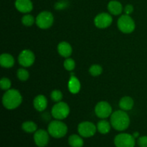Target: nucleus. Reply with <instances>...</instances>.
<instances>
[{
	"instance_id": "nucleus-1",
	"label": "nucleus",
	"mask_w": 147,
	"mask_h": 147,
	"mask_svg": "<svg viewBox=\"0 0 147 147\" xmlns=\"http://www.w3.org/2000/svg\"><path fill=\"white\" fill-rule=\"evenodd\" d=\"M22 97L19 90L16 89H9L6 90L2 97L3 106L8 110L17 109L22 103Z\"/></svg>"
},
{
	"instance_id": "nucleus-2",
	"label": "nucleus",
	"mask_w": 147,
	"mask_h": 147,
	"mask_svg": "<svg viewBox=\"0 0 147 147\" xmlns=\"http://www.w3.org/2000/svg\"><path fill=\"white\" fill-rule=\"evenodd\" d=\"M111 124L113 129L119 131L126 130L130 124L129 115L123 110L113 112L111 116Z\"/></svg>"
},
{
	"instance_id": "nucleus-3",
	"label": "nucleus",
	"mask_w": 147,
	"mask_h": 147,
	"mask_svg": "<svg viewBox=\"0 0 147 147\" xmlns=\"http://www.w3.org/2000/svg\"><path fill=\"white\" fill-rule=\"evenodd\" d=\"M47 131L53 137L60 139L67 134V126L65 123L60 121V120H55L50 122L48 125Z\"/></svg>"
},
{
	"instance_id": "nucleus-4",
	"label": "nucleus",
	"mask_w": 147,
	"mask_h": 147,
	"mask_svg": "<svg viewBox=\"0 0 147 147\" xmlns=\"http://www.w3.org/2000/svg\"><path fill=\"white\" fill-rule=\"evenodd\" d=\"M117 25L121 32L126 34H129L134 32L136 27L134 20L128 14H124L119 17Z\"/></svg>"
},
{
	"instance_id": "nucleus-5",
	"label": "nucleus",
	"mask_w": 147,
	"mask_h": 147,
	"mask_svg": "<svg viewBox=\"0 0 147 147\" xmlns=\"http://www.w3.org/2000/svg\"><path fill=\"white\" fill-rule=\"evenodd\" d=\"M70 113L69 106L65 102H58L52 109V116L57 120L66 119Z\"/></svg>"
},
{
	"instance_id": "nucleus-6",
	"label": "nucleus",
	"mask_w": 147,
	"mask_h": 147,
	"mask_svg": "<svg viewBox=\"0 0 147 147\" xmlns=\"http://www.w3.org/2000/svg\"><path fill=\"white\" fill-rule=\"evenodd\" d=\"M53 22H54V17L53 14L47 11L40 12L37 16L35 20V22L38 27L43 30L50 28L53 25Z\"/></svg>"
},
{
	"instance_id": "nucleus-7",
	"label": "nucleus",
	"mask_w": 147,
	"mask_h": 147,
	"mask_svg": "<svg viewBox=\"0 0 147 147\" xmlns=\"http://www.w3.org/2000/svg\"><path fill=\"white\" fill-rule=\"evenodd\" d=\"M133 135L121 133L118 134L114 139V144L116 147H134L136 141Z\"/></svg>"
},
{
	"instance_id": "nucleus-8",
	"label": "nucleus",
	"mask_w": 147,
	"mask_h": 147,
	"mask_svg": "<svg viewBox=\"0 0 147 147\" xmlns=\"http://www.w3.org/2000/svg\"><path fill=\"white\" fill-rule=\"evenodd\" d=\"M97 131V126L90 121H83L79 123L78 131L79 134L85 138H89L94 136Z\"/></svg>"
},
{
	"instance_id": "nucleus-9",
	"label": "nucleus",
	"mask_w": 147,
	"mask_h": 147,
	"mask_svg": "<svg viewBox=\"0 0 147 147\" xmlns=\"http://www.w3.org/2000/svg\"><path fill=\"white\" fill-rule=\"evenodd\" d=\"M95 113L100 119H106L112 114L111 106L106 101H100L95 107Z\"/></svg>"
},
{
	"instance_id": "nucleus-10",
	"label": "nucleus",
	"mask_w": 147,
	"mask_h": 147,
	"mask_svg": "<svg viewBox=\"0 0 147 147\" xmlns=\"http://www.w3.org/2000/svg\"><path fill=\"white\" fill-rule=\"evenodd\" d=\"M35 60L34 54L30 50H24L20 53L18 57L19 63L22 67H30Z\"/></svg>"
},
{
	"instance_id": "nucleus-11",
	"label": "nucleus",
	"mask_w": 147,
	"mask_h": 147,
	"mask_svg": "<svg viewBox=\"0 0 147 147\" xmlns=\"http://www.w3.org/2000/svg\"><path fill=\"white\" fill-rule=\"evenodd\" d=\"M113 22V18L111 14L103 12L98 14L94 19V24L98 28L105 29L109 27Z\"/></svg>"
},
{
	"instance_id": "nucleus-12",
	"label": "nucleus",
	"mask_w": 147,
	"mask_h": 147,
	"mask_svg": "<svg viewBox=\"0 0 147 147\" xmlns=\"http://www.w3.org/2000/svg\"><path fill=\"white\" fill-rule=\"evenodd\" d=\"M48 131L44 129H39L34 132V142L38 147H45L48 144L50 137Z\"/></svg>"
},
{
	"instance_id": "nucleus-13",
	"label": "nucleus",
	"mask_w": 147,
	"mask_h": 147,
	"mask_svg": "<svg viewBox=\"0 0 147 147\" xmlns=\"http://www.w3.org/2000/svg\"><path fill=\"white\" fill-rule=\"evenodd\" d=\"M15 7L22 13H29L32 10L33 5L30 0H16Z\"/></svg>"
},
{
	"instance_id": "nucleus-14",
	"label": "nucleus",
	"mask_w": 147,
	"mask_h": 147,
	"mask_svg": "<svg viewBox=\"0 0 147 147\" xmlns=\"http://www.w3.org/2000/svg\"><path fill=\"white\" fill-rule=\"evenodd\" d=\"M33 106L37 111H43L47 106V100L43 95H38L33 100Z\"/></svg>"
},
{
	"instance_id": "nucleus-15",
	"label": "nucleus",
	"mask_w": 147,
	"mask_h": 147,
	"mask_svg": "<svg viewBox=\"0 0 147 147\" xmlns=\"http://www.w3.org/2000/svg\"><path fill=\"white\" fill-rule=\"evenodd\" d=\"M57 51H58V53L62 57L67 58V57L71 55L73 49H72L71 45L68 42H61L57 45Z\"/></svg>"
},
{
	"instance_id": "nucleus-16",
	"label": "nucleus",
	"mask_w": 147,
	"mask_h": 147,
	"mask_svg": "<svg viewBox=\"0 0 147 147\" xmlns=\"http://www.w3.org/2000/svg\"><path fill=\"white\" fill-rule=\"evenodd\" d=\"M68 89L69 91L73 94H76L80 90V83L78 79L72 73L70 78L68 81Z\"/></svg>"
},
{
	"instance_id": "nucleus-17",
	"label": "nucleus",
	"mask_w": 147,
	"mask_h": 147,
	"mask_svg": "<svg viewBox=\"0 0 147 147\" xmlns=\"http://www.w3.org/2000/svg\"><path fill=\"white\" fill-rule=\"evenodd\" d=\"M0 64L1 67L5 68H10L14 65V59L11 55L4 53L0 56Z\"/></svg>"
},
{
	"instance_id": "nucleus-18",
	"label": "nucleus",
	"mask_w": 147,
	"mask_h": 147,
	"mask_svg": "<svg viewBox=\"0 0 147 147\" xmlns=\"http://www.w3.org/2000/svg\"><path fill=\"white\" fill-rule=\"evenodd\" d=\"M108 10L113 15H119L123 11L122 4L118 1H111L108 4Z\"/></svg>"
},
{
	"instance_id": "nucleus-19",
	"label": "nucleus",
	"mask_w": 147,
	"mask_h": 147,
	"mask_svg": "<svg viewBox=\"0 0 147 147\" xmlns=\"http://www.w3.org/2000/svg\"><path fill=\"white\" fill-rule=\"evenodd\" d=\"M134 102L132 98L129 96H124L119 101V107L123 111H130L134 107Z\"/></svg>"
},
{
	"instance_id": "nucleus-20",
	"label": "nucleus",
	"mask_w": 147,
	"mask_h": 147,
	"mask_svg": "<svg viewBox=\"0 0 147 147\" xmlns=\"http://www.w3.org/2000/svg\"><path fill=\"white\" fill-rule=\"evenodd\" d=\"M111 124L108 121L105 120V119H102V120L99 121L97 123V130L98 131L99 133L102 134H106L109 133L111 131Z\"/></svg>"
},
{
	"instance_id": "nucleus-21",
	"label": "nucleus",
	"mask_w": 147,
	"mask_h": 147,
	"mask_svg": "<svg viewBox=\"0 0 147 147\" xmlns=\"http://www.w3.org/2000/svg\"><path fill=\"white\" fill-rule=\"evenodd\" d=\"M68 144L71 147H83L84 142L80 135L73 134L69 137Z\"/></svg>"
},
{
	"instance_id": "nucleus-22",
	"label": "nucleus",
	"mask_w": 147,
	"mask_h": 147,
	"mask_svg": "<svg viewBox=\"0 0 147 147\" xmlns=\"http://www.w3.org/2000/svg\"><path fill=\"white\" fill-rule=\"evenodd\" d=\"M22 129L27 133H34L37 131V126L34 122L28 121L24 122L22 124Z\"/></svg>"
},
{
	"instance_id": "nucleus-23",
	"label": "nucleus",
	"mask_w": 147,
	"mask_h": 147,
	"mask_svg": "<svg viewBox=\"0 0 147 147\" xmlns=\"http://www.w3.org/2000/svg\"><path fill=\"white\" fill-rule=\"evenodd\" d=\"M102 72H103V68L99 65H93L89 68V73L91 76H94V77L100 76Z\"/></svg>"
},
{
	"instance_id": "nucleus-24",
	"label": "nucleus",
	"mask_w": 147,
	"mask_h": 147,
	"mask_svg": "<svg viewBox=\"0 0 147 147\" xmlns=\"http://www.w3.org/2000/svg\"><path fill=\"white\" fill-rule=\"evenodd\" d=\"M17 78L21 81H25V80H27L29 78L30 74H29V72L24 68H20L17 70Z\"/></svg>"
},
{
	"instance_id": "nucleus-25",
	"label": "nucleus",
	"mask_w": 147,
	"mask_h": 147,
	"mask_svg": "<svg viewBox=\"0 0 147 147\" xmlns=\"http://www.w3.org/2000/svg\"><path fill=\"white\" fill-rule=\"evenodd\" d=\"M22 23L24 25L30 27V26H32L34 23V17L31 15V14H26V15L23 16L22 18Z\"/></svg>"
},
{
	"instance_id": "nucleus-26",
	"label": "nucleus",
	"mask_w": 147,
	"mask_h": 147,
	"mask_svg": "<svg viewBox=\"0 0 147 147\" xmlns=\"http://www.w3.org/2000/svg\"><path fill=\"white\" fill-rule=\"evenodd\" d=\"M64 67L65 68V70H68V71H72L75 69L76 67V63H75L74 60L70 57H67L65 60L64 61Z\"/></svg>"
},
{
	"instance_id": "nucleus-27",
	"label": "nucleus",
	"mask_w": 147,
	"mask_h": 147,
	"mask_svg": "<svg viewBox=\"0 0 147 147\" xmlns=\"http://www.w3.org/2000/svg\"><path fill=\"white\" fill-rule=\"evenodd\" d=\"M50 97H51L52 100H54L55 102H58L61 101V100L63 99V93L60 90H54L51 93L50 95Z\"/></svg>"
},
{
	"instance_id": "nucleus-28",
	"label": "nucleus",
	"mask_w": 147,
	"mask_h": 147,
	"mask_svg": "<svg viewBox=\"0 0 147 147\" xmlns=\"http://www.w3.org/2000/svg\"><path fill=\"white\" fill-rule=\"evenodd\" d=\"M11 81L9 78H2L1 79V81H0V87L2 90H7L9 89H10L11 88Z\"/></svg>"
},
{
	"instance_id": "nucleus-29",
	"label": "nucleus",
	"mask_w": 147,
	"mask_h": 147,
	"mask_svg": "<svg viewBox=\"0 0 147 147\" xmlns=\"http://www.w3.org/2000/svg\"><path fill=\"white\" fill-rule=\"evenodd\" d=\"M138 145L140 147H147V136L139 137L137 141Z\"/></svg>"
},
{
	"instance_id": "nucleus-30",
	"label": "nucleus",
	"mask_w": 147,
	"mask_h": 147,
	"mask_svg": "<svg viewBox=\"0 0 147 147\" xmlns=\"http://www.w3.org/2000/svg\"><path fill=\"white\" fill-rule=\"evenodd\" d=\"M67 5V3L66 2V1H59V2L56 3L55 7L56 9H65Z\"/></svg>"
},
{
	"instance_id": "nucleus-31",
	"label": "nucleus",
	"mask_w": 147,
	"mask_h": 147,
	"mask_svg": "<svg viewBox=\"0 0 147 147\" xmlns=\"http://www.w3.org/2000/svg\"><path fill=\"white\" fill-rule=\"evenodd\" d=\"M133 11H134V7L132 5H131V4H128V5H126V7H125L124 12L126 13V14L129 15V14H131Z\"/></svg>"
},
{
	"instance_id": "nucleus-32",
	"label": "nucleus",
	"mask_w": 147,
	"mask_h": 147,
	"mask_svg": "<svg viewBox=\"0 0 147 147\" xmlns=\"http://www.w3.org/2000/svg\"><path fill=\"white\" fill-rule=\"evenodd\" d=\"M133 136L135 139H137V138L139 137V132H134V133L133 134Z\"/></svg>"
}]
</instances>
